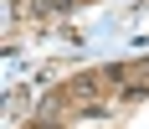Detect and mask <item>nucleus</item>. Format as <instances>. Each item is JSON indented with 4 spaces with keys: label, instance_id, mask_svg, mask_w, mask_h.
<instances>
[{
    "label": "nucleus",
    "instance_id": "1",
    "mask_svg": "<svg viewBox=\"0 0 149 129\" xmlns=\"http://www.w3.org/2000/svg\"><path fill=\"white\" fill-rule=\"evenodd\" d=\"M98 83H103V72H82V78H72V88H67V93H72L77 103H88L93 93H98Z\"/></svg>",
    "mask_w": 149,
    "mask_h": 129
},
{
    "label": "nucleus",
    "instance_id": "2",
    "mask_svg": "<svg viewBox=\"0 0 149 129\" xmlns=\"http://www.w3.org/2000/svg\"><path fill=\"white\" fill-rule=\"evenodd\" d=\"M103 83H134V67L113 62V67H103Z\"/></svg>",
    "mask_w": 149,
    "mask_h": 129
},
{
    "label": "nucleus",
    "instance_id": "3",
    "mask_svg": "<svg viewBox=\"0 0 149 129\" xmlns=\"http://www.w3.org/2000/svg\"><path fill=\"white\" fill-rule=\"evenodd\" d=\"M139 88H149V57L134 67V88H129V93H139Z\"/></svg>",
    "mask_w": 149,
    "mask_h": 129
}]
</instances>
